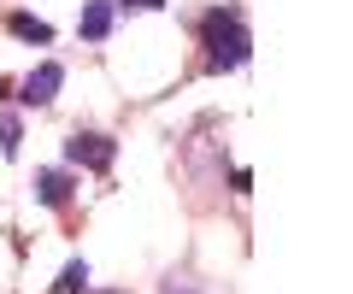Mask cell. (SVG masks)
<instances>
[{
	"mask_svg": "<svg viewBox=\"0 0 353 294\" xmlns=\"http://www.w3.org/2000/svg\"><path fill=\"white\" fill-rule=\"evenodd\" d=\"M18 147H24V124H18V112H0V154L18 159Z\"/></svg>",
	"mask_w": 353,
	"mask_h": 294,
	"instance_id": "obj_8",
	"label": "cell"
},
{
	"mask_svg": "<svg viewBox=\"0 0 353 294\" xmlns=\"http://www.w3.org/2000/svg\"><path fill=\"white\" fill-rule=\"evenodd\" d=\"M6 30H12L18 41H36V48H48V41H53V24H48V18H30V12H12V18H6Z\"/></svg>",
	"mask_w": 353,
	"mask_h": 294,
	"instance_id": "obj_6",
	"label": "cell"
},
{
	"mask_svg": "<svg viewBox=\"0 0 353 294\" xmlns=\"http://www.w3.org/2000/svg\"><path fill=\"white\" fill-rule=\"evenodd\" d=\"M112 159H118V141L112 136H101V129H77L71 141H65V165H77V171H112Z\"/></svg>",
	"mask_w": 353,
	"mask_h": 294,
	"instance_id": "obj_2",
	"label": "cell"
},
{
	"mask_svg": "<svg viewBox=\"0 0 353 294\" xmlns=\"http://www.w3.org/2000/svg\"><path fill=\"white\" fill-rule=\"evenodd\" d=\"M65 89V65L59 59H41L36 71H30L24 83H18V106H53Z\"/></svg>",
	"mask_w": 353,
	"mask_h": 294,
	"instance_id": "obj_3",
	"label": "cell"
},
{
	"mask_svg": "<svg viewBox=\"0 0 353 294\" xmlns=\"http://www.w3.org/2000/svg\"><path fill=\"white\" fill-rule=\"evenodd\" d=\"M48 294H88V259H71V265L59 271V282H53Z\"/></svg>",
	"mask_w": 353,
	"mask_h": 294,
	"instance_id": "obj_7",
	"label": "cell"
},
{
	"mask_svg": "<svg viewBox=\"0 0 353 294\" xmlns=\"http://www.w3.org/2000/svg\"><path fill=\"white\" fill-rule=\"evenodd\" d=\"M0 94H6V77H0Z\"/></svg>",
	"mask_w": 353,
	"mask_h": 294,
	"instance_id": "obj_11",
	"label": "cell"
},
{
	"mask_svg": "<svg viewBox=\"0 0 353 294\" xmlns=\"http://www.w3.org/2000/svg\"><path fill=\"white\" fill-rule=\"evenodd\" d=\"M106 294H124V288H106Z\"/></svg>",
	"mask_w": 353,
	"mask_h": 294,
	"instance_id": "obj_12",
	"label": "cell"
},
{
	"mask_svg": "<svg viewBox=\"0 0 353 294\" xmlns=\"http://www.w3.org/2000/svg\"><path fill=\"white\" fill-rule=\"evenodd\" d=\"M201 48H206V71H241L253 53V36L248 24H241V6H212V12L201 18Z\"/></svg>",
	"mask_w": 353,
	"mask_h": 294,
	"instance_id": "obj_1",
	"label": "cell"
},
{
	"mask_svg": "<svg viewBox=\"0 0 353 294\" xmlns=\"http://www.w3.org/2000/svg\"><path fill=\"white\" fill-rule=\"evenodd\" d=\"M112 6H124V12H159L165 0H112Z\"/></svg>",
	"mask_w": 353,
	"mask_h": 294,
	"instance_id": "obj_10",
	"label": "cell"
},
{
	"mask_svg": "<svg viewBox=\"0 0 353 294\" xmlns=\"http://www.w3.org/2000/svg\"><path fill=\"white\" fill-rule=\"evenodd\" d=\"M71 189H77L71 171H36V200L41 206H65V200H71Z\"/></svg>",
	"mask_w": 353,
	"mask_h": 294,
	"instance_id": "obj_5",
	"label": "cell"
},
{
	"mask_svg": "<svg viewBox=\"0 0 353 294\" xmlns=\"http://www.w3.org/2000/svg\"><path fill=\"white\" fill-rule=\"evenodd\" d=\"M165 294H206V288H201V282H189V277H171V282H165Z\"/></svg>",
	"mask_w": 353,
	"mask_h": 294,
	"instance_id": "obj_9",
	"label": "cell"
},
{
	"mask_svg": "<svg viewBox=\"0 0 353 294\" xmlns=\"http://www.w3.org/2000/svg\"><path fill=\"white\" fill-rule=\"evenodd\" d=\"M112 18H118L112 0H88L83 18H77V36H83V41H106V36H112Z\"/></svg>",
	"mask_w": 353,
	"mask_h": 294,
	"instance_id": "obj_4",
	"label": "cell"
}]
</instances>
